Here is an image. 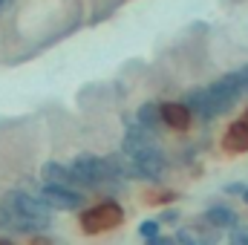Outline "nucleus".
I'll use <instances>...</instances> for the list:
<instances>
[{
  "label": "nucleus",
  "instance_id": "1",
  "mask_svg": "<svg viewBox=\"0 0 248 245\" xmlns=\"http://www.w3.org/2000/svg\"><path fill=\"white\" fill-rule=\"evenodd\" d=\"M124 216H127V214H124L122 202L113 199V196H107V199H101V202H95V205L81 208V214H78V228H81L84 237H101V234H110V231L122 228Z\"/></svg>",
  "mask_w": 248,
  "mask_h": 245
},
{
  "label": "nucleus",
  "instance_id": "2",
  "mask_svg": "<svg viewBox=\"0 0 248 245\" xmlns=\"http://www.w3.org/2000/svg\"><path fill=\"white\" fill-rule=\"evenodd\" d=\"M0 205L9 211V216H23V219H32V222H38V225H44V228L52 225V214H55V211H52L41 196H35V193H29V190H9Z\"/></svg>",
  "mask_w": 248,
  "mask_h": 245
},
{
  "label": "nucleus",
  "instance_id": "3",
  "mask_svg": "<svg viewBox=\"0 0 248 245\" xmlns=\"http://www.w3.org/2000/svg\"><path fill=\"white\" fill-rule=\"evenodd\" d=\"M130 159H133V165H136L141 182L162 184L165 182V176H168V170H170V156H168L156 141L139 147L136 153H130Z\"/></svg>",
  "mask_w": 248,
  "mask_h": 245
},
{
  "label": "nucleus",
  "instance_id": "4",
  "mask_svg": "<svg viewBox=\"0 0 248 245\" xmlns=\"http://www.w3.org/2000/svg\"><path fill=\"white\" fill-rule=\"evenodd\" d=\"M205 90H208V95H211V101H214V107H217L219 116L231 113V110L246 98V95H243V87H240V81H237L234 72H231V75H219V78L211 81Z\"/></svg>",
  "mask_w": 248,
  "mask_h": 245
},
{
  "label": "nucleus",
  "instance_id": "5",
  "mask_svg": "<svg viewBox=\"0 0 248 245\" xmlns=\"http://www.w3.org/2000/svg\"><path fill=\"white\" fill-rule=\"evenodd\" d=\"M52 211H81L87 208V193L78 190V187H66V184H41V193H38Z\"/></svg>",
  "mask_w": 248,
  "mask_h": 245
},
{
  "label": "nucleus",
  "instance_id": "6",
  "mask_svg": "<svg viewBox=\"0 0 248 245\" xmlns=\"http://www.w3.org/2000/svg\"><path fill=\"white\" fill-rule=\"evenodd\" d=\"M219 150H222L225 156H243V153H248V124L243 122V119L231 122L222 130V136H219Z\"/></svg>",
  "mask_w": 248,
  "mask_h": 245
},
{
  "label": "nucleus",
  "instance_id": "7",
  "mask_svg": "<svg viewBox=\"0 0 248 245\" xmlns=\"http://www.w3.org/2000/svg\"><path fill=\"white\" fill-rule=\"evenodd\" d=\"M159 116H162V127H168L173 133H187L190 124H193V113L182 101H162L159 104Z\"/></svg>",
  "mask_w": 248,
  "mask_h": 245
},
{
  "label": "nucleus",
  "instance_id": "8",
  "mask_svg": "<svg viewBox=\"0 0 248 245\" xmlns=\"http://www.w3.org/2000/svg\"><path fill=\"white\" fill-rule=\"evenodd\" d=\"M182 104L193 113V119H199V122H205V124L214 122V119H219V113H217V107H214V101H211V95H208L205 87L187 90L185 98H182Z\"/></svg>",
  "mask_w": 248,
  "mask_h": 245
},
{
  "label": "nucleus",
  "instance_id": "9",
  "mask_svg": "<svg viewBox=\"0 0 248 245\" xmlns=\"http://www.w3.org/2000/svg\"><path fill=\"white\" fill-rule=\"evenodd\" d=\"M199 219H202V222H208V225H214V228H219V231H231L234 225H240V222H243V219H240V214H237L231 205H222V202L211 205Z\"/></svg>",
  "mask_w": 248,
  "mask_h": 245
},
{
  "label": "nucleus",
  "instance_id": "10",
  "mask_svg": "<svg viewBox=\"0 0 248 245\" xmlns=\"http://www.w3.org/2000/svg\"><path fill=\"white\" fill-rule=\"evenodd\" d=\"M41 182L44 184H66V187H78L69 165H61V162H44L41 168ZM81 190V187H78Z\"/></svg>",
  "mask_w": 248,
  "mask_h": 245
},
{
  "label": "nucleus",
  "instance_id": "11",
  "mask_svg": "<svg viewBox=\"0 0 248 245\" xmlns=\"http://www.w3.org/2000/svg\"><path fill=\"white\" fill-rule=\"evenodd\" d=\"M176 199H179V190H173V187L153 184L150 190H144V205H150V208H168V205H173Z\"/></svg>",
  "mask_w": 248,
  "mask_h": 245
},
{
  "label": "nucleus",
  "instance_id": "12",
  "mask_svg": "<svg viewBox=\"0 0 248 245\" xmlns=\"http://www.w3.org/2000/svg\"><path fill=\"white\" fill-rule=\"evenodd\" d=\"M136 122L141 124V127H147V130H159L162 127V116H159V104L156 101H144L141 107H136Z\"/></svg>",
  "mask_w": 248,
  "mask_h": 245
},
{
  "label": "nucleus",
  "instance_id": "13",
  "mask_svg": "<svg viewBox=\"0 0 248 245\" xmlns=\"http://www.w3.org/2000/svg\"><path fill=\"white\" fill-rule=\"evenodd\" d=\"M173 237H176V245H205L202 240H199V234H196L193 228H179Z\"/></svg>",
  "mask_w": 248,
  "mask_h": 245
},
{
  "label": "nucleus",
  "instance_id": "14",
  "mask_svg": "<svg viewBox=\"0 0 248 245\" xmlns=\"http://www.w3.org/2000/svg\"><path fill=\"white\" fill-rule=\"evenodd\" d=\"M156 234H162V222H159V219H144V222L139 225V237H141V240H150V237H156Z\"/></svg>",
  "mask_w": 248,
  "mask_h": 245
},
{
  "label": "nucleus",
  "instance_id": "15",
  "mask_svg": "<svg viewBox=\"0 0 248 245\" xmlns=\"http://www.w3.org/2000/svg\"><path fill=\"white\" fill-rule=\"evenodd\" d=\"M228 245H248V225H234L228 231Z\"/></svg>",
  "mask_w": 248,
  "mask_h": 245
},
{
  "label": "nucleus",
  "instance_id": "16",
  "mask_svg": "<svg viewBox=\"0 0 248 245\" xmlns=\"http://www.w3.org/2000/svg\"><path fill=\"white\" fill-rule=\"evenodd\" d=\"M162 225H179L182 222V214L176 211V208H165V211H159V216H156Z\"/></svg>",
  "mask_w": 248,
  "mask_h": 245
},
{
  "label": "nucleus",
  "instance_id": "17",
  "mask_svg": "<svg viewBox=\"0 0 248 245\" xmlns=\"http://www.w3.org/2000/svg\"><path fill=\"white\" fill-rule=\"evenodd\" d=\"M144 245H176V237H170V234H156V237L144 240Z\"/></svg>",
  "mask_w": 248,
  "mask_h": 245
},
{
  "label": "nucleus",
  "instance_id": "18",
  "mask_svg": "<svg viewBox=\"0 0 248 245\" xmlns=\"http://www.w3.org/2000/svg\"><path fill=\"white\" fill-rule=\"evenodd\" d=\"M246 187H248L246 182H231V184H225L222 190H225L228 196H243V190H246Z\"/></svg>",
  "mask_w": 248,
  "mask_h": 245
},
{
  "label": "nucleus",
  "instance_id": "19",
  "mask_svg": "<svg viewBox=\"0 0 248 245\" xmlns=\"http://www.w3.org/2000/svg\"><path fill=\"white\" fill-rule=\"evenodd\" d=\"M29 245H55V240L46 237V234H35V237L29 240Z\"/></svg>",
  "mask_w": 248,
  "mask_h": 245
},
{
  "label": "nucleus",
  "instance_id": "20",
  "mask_svg": "<svg viewBox=\"0 0 248 245\" xmlns=\"http://www.w3.org/2000/svg\"><path fill=\"white\" fill-rule=\"evenodd\" d=\"M0 228H9V211L0 205Z\"/></svg>",
  "mask_w": 248,
  "mask_h": 245
},
{
  "label": "nucleus",
  "instance_id": "21",
  "mask_svg": "<svg viewBox=\"0 0 248 245\" xmlns=\"http://www.w3.org/2000/svg\"><path fill=\"white\" fill-rule=\"evenodd\" d=\"M0 245H15V240H12V237H3V234H0Z\"/></svg>",
  "mask_w": 248,
  "mask_h": 245
},
{
  "label": "nucleus",
  "instance_id": "22",
  "mask_svg": "<svg viewBox=\"0 0 248 245\" xmlns=\"http://www.w3.org/2000/svg\"><path fill=\"white\" fill-rule=\"evenodd\" d=\"M9 6H12V0H0V15H3V12H6Z\"/></svg>",
  "mask_w": 248,
  "mask_h": 245
},
{
  "label": "nucleus",
  "instance_id": "23",
  "mask_svg": "<svg viewBox=\"0 0 248 245\" xmlns=\"http://www.w3.org/2000/svg\"><path fill=\"white\" fill-rule=\"evenodd\" d=\"M240 199H243V202H246V205H248V187H246V190H243V196H240Z\"/></svg>",
  "mask_w": 248,
  "mask_h": 245
},
{
  "label": "nucleus",
  "instance_id": "24",
  "mask_svg": "<svg viewBox=\"0 0 248 245\" xmlns=\"http://www.w3.org/2000/svg\"><path fill=\"white\" fill-rule=\"evenodd\" d=\"M243 122H246V124H248V107H246V113H243Z\"/></svg>",
  "mask_w": 248,
  "mask_h": 245
}]
</instances>
